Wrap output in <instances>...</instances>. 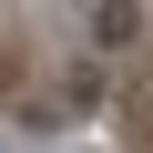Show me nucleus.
<instances>
[{
	"mask_svg": "<svg viewBox=\"0 0 153 153\" xmlns=\"http://www.w3.org/2000/svg\"><path fill=\"white\" fill-rule=\"evenodd\" d=\"M92 41H102V51L133 41V0H102V10H92Z\"/></svg>",
	"mask_w": 153,
	"mask_h": 153,
	"instance_id": "obj_1",
	"label": "nucleus"
}]
</instances>
